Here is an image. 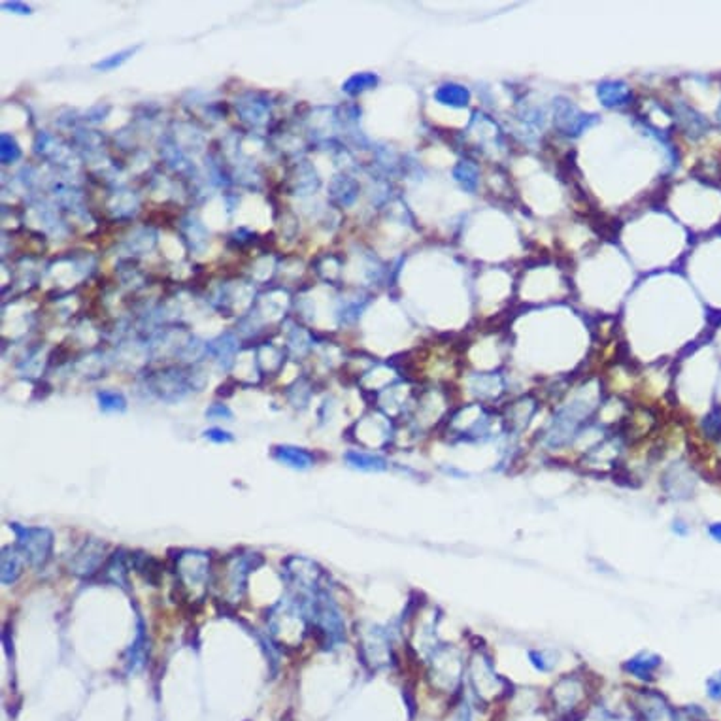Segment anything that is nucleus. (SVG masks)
<instances>
[{"instance_id":"nucleus-1","label":"nucleus","mask_w":721,"mask_h":721,"mask_svg":"<svg viewBox=\"0 0 721 721\" xmlns=\"http://www.w3.org/2000/svg\"><path fill=\"white\" fill-rule=\"evenodd\" d=\"M10 529L16 533V547L30 567H44L53 552V533L45 527H25L19 523H10Z\"/></svg>"},{"instance_id":"nucleus-2","label":"nucleus","mask_w":721,"mask_h":721,"mask_svg":"<svg viewBox=\"0 0 721 721\" xmlns=\"http://www.w3.org/2000/svg\"><path fill=\"white\" fill-rule=\"evenodd\" d=\"M176 570L186 587H204L210 574L208 555L203 552H183L176 559Z\"/></svg>"},{"instance_id":"nucleus-3","label":"nucleus","mask_w":721,"mask_h":721,"mask_svg":"<svg viewBox=\"0 0 721 721\" xmlns=\"http://www.w3.org/2000/svg\"><path fill=\"white\" fill-rule=\"evenodd\" d=\"M104 552H106V546L101 540L89 538L81 544L78 552L74 553V557L68 563V569L79 578H91L101 569L102 561H104Z\"/></svg>"},{"instance_id":"nucleus-4","label":"nucleus","mask_w":721,"mask_h":721,"mask_svg":"<svg viewBox=\"0 0 721 721\" xmlns=\"http://www.w3.org/2000/svg\"><path fill=\"white\" fill-rule=\"evenodd\" d=\"M272 457L278 462H283L285 467H291L295 470H308L314 465V457L308 451L293 448V445H276L272 450Z\"/></svg>"},{"instance_id":"nucleus-5","label":"nucleus","mask_w":721,"mask_h":721,"mask_svg":"<svg viewBox=\"0 0 721 721\" xmlns=\"http://www.w3.org/2000/svg\"><path fill=\"white\" fill-rule=\"evenodd\" d=\"M129 563L138 574L144 576V580L153 584V586H159L163 572H161V564L155 559L146 555V553H130Z\"/></svg>"},{"instance_id":"nucleus-6","label":"nucleus","mask_w":721,"mask_h":721,"mask_svg":"<svg viewBox=\"0 0 721 721\" xmlns=\"http://www.w3.org/2000/svg\"><path fill=\"white\" fill-rule=\"evenodd\" d=\"M21 559L23 555L17 547L6 546L2 550V584L4 586L16 584L17 578L21 576Z\"/></svg>"},{"instance_id":"nucleus-7","label":"nucleus","mask_w":721,"mask_h":721,"mask_svg":"<svg viewBox=\"0 0 721 721\" xmlns=\"http://www.w3.org/2000/svg\"><path fill=\"white\" fill-rule=\"evenodd\" d=\"M346 461L350 462L353 468H359V470H368V472H377V470H385L387 468V462L383 457L370 455V453H360V451H348L346 453Z\"/></svg>"},{"instance_id":"nucleus-8","label":"nucleus","mask_w":721,"mask_h":721,"mask_svg":"<svg viewBox=\"0 0 721 721\" xmlns=\"http://www.w3.org/2000/svg\"><path fill=\"white\" fill-rule=\"evenodd\" d=\"M129 564H127V557H125L123 552L113 553L112 559L108 561L106 569H104L106 580H110L115 586H127V569H129Z\"/></svg>"},{"instance_id":"nucleus-9","label":"nucleus","mask_w":721,"mask_h":721,"mask_svg":"<svg viewBox=\"0 0 721 721\" xmlns=\"http://www.w3.org/2000/svg\"><path fill=\"white\" fill-rule=\"evenodd\" d=\"M657 665H659V657L642 654L640 657H635L632 661H629L625 665V669L627 671H631L632 674H637L638 678H646L652 674V671H654Z\"/></svg>"},{"instance_id":"nucleus-10","label":"nucleus","mask_w":721,"mask_h":721,"mask_svg":"<svg viewBox=\"0 0 721 721\" xmlns=\"http://www.w3.org/2000/svg\"><path fill=\"white\" fill-rule=\"evenodd\" d=\"M144 644H146V640H144V635L140 632V635H138V640H136L129 649V661H127V663H129L130 672L138 671V669L144 665V659H146V646H144Z\"/></svg>"},{"instance_id":"nucleus-11","label":"nucleus","mask_w":721,"mask_h":721,"mask_svg":"<svg viewBox=\"0 0 721 721\" xmlns=\"http://www.w3.org/2000/svg\"><path fill=\"white\" fill-rule=\"evenodd\" d=\"M101 408L106 411H121L125 410V399L119 393H101Z\"/></svg>"},{"instance_id":"nucleus-12","label":"nucleus","mask_w":721,"mask_h":721,"mask_svg":"<svg viewBox=\"0 0 721 721\" xmlns=\"http://www.w3.org/2000/svg\"><path fill=\"white\" fill-rule=\"evenodd\" d=\"M204 436L212 442H217V444H223V442H232V434L221 431V428H210L204 433Z\"/></svg>"},{"instance_id":"nucleus-13","label":"nucleus","mask_w":721,"mask_h":721,"mask_svg":"<svg viewBox=\"0 0 721 721\" xmlns=\"http://www.w3.org/2000/svg\"><path fill=\"white\" fill-rule=\"evenodd\" d=\"M706 688H708V695H710L712 699L721 700V672L708 680Z\"/></svg>"},{"instance_id":"nucleus-14","label":"nucleus","mask_w":721,"mask_h":721,"mask_svg":"<svg viewBox=\"0 0 721 721\" xmlns=\"http://www.w3.org/2000/svg\"><path fill=\"white\" fill-rule=\"evenodd\" d=\"M206 416H208V417H227V419H229V417H231L232 414H231V410L227 408V406L214 404V406H212V408H210L208 411H206Z\"/></svg>"},{"instance_id":"nucleus-15","label":"nucleus","mask_w":721,"mask_h":721,"mask_svg":"<svg viewBox=\"0 0 721 721\" xmlns=\"http://www.w3.org/2000/svg\"><path fill=\"white\" fill-rule=\"evenodd\" d=\"M710 535L714 540L721 542V523H714L710 525Z\"/></svg>"},{"instance_id":"nucleus-16","label":"nucleus","mask_w":721,"mask_h":721,"mask_svg":"<svg viewBox=\"0 0 721 721\" xmlns=\"http://www.w3.org/2000/svg\"><path fill=\"white\" fill-rule=\"evenodd\" d=\"M674 533H678V535H686L688 533V527H686V523L683 521H674Z\"/></svg>"}]
</instances>
